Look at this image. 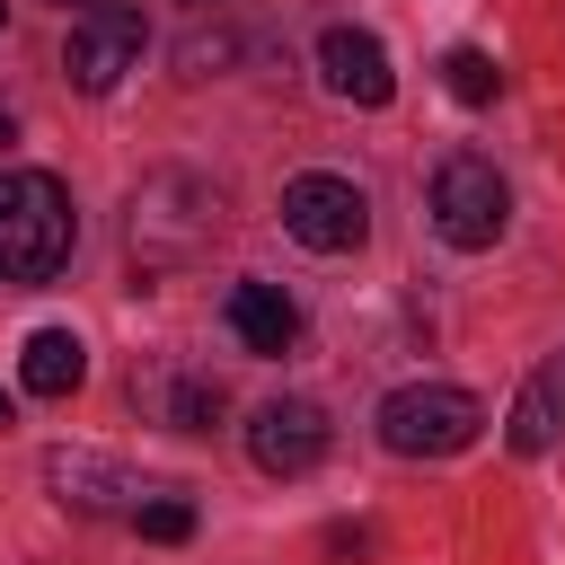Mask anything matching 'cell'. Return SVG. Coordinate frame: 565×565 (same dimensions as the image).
<instances>
[{
	"mask_svg": "<svg viewBox=\"0 0 565 565\" xmlns=\"http://www.w3.org/2000/svg\"><path fill=\"white\" fill-rule=\"evenodd\" d=\"M71 194L44 177V168H9L0 177V282H44L71 265Z\"/></svg>",
	"mask_w": 565,
	"mask_h": 565,
	"instance_id": "obj_1",
	"label": "cell"
},
{
	"mask_svg": "<svg viewBox=\"0 0 565 565\" xmlns=\"http://www.w3.org/2000/svg\"><path fill=\"white\" fill-rule=\"evenodd\" d=\"M477 433H486V406L450 380H406L380 397V441L397 459H459Z\"/></svg>",
	"mask_w": 565,
	"mask_h": 565,
	"instance_id": "obj_2",
	"label": "cell"
},
{
	"mask_svg": "<svg viewBox=\"0 0 565 565\" xmlns=\"http://www.w3.org/2000/svg\"><path fill=\"white\" fill-rule=\"evenodd\" d=\"M503 221H512V194H503L494 159L450 150V159L433 168V230H441L459 256H477V247H494V238H503Z\"/></svg>",
	"mask_w": 565,
	"mask_h": 565,
	"instance_id": "obj_3",
	"label": "cell"
},
{
	"mask_svg": "<svg viewBox=\"0 0 565 565\" xmlns=\"http://www.w3.org/2000/svg\"><path fill=\"white\" fill-rule=\"evenodd\" d=\"M141 44H150L141 9H124V0H97V9H79V18H71V35H62V71H71V88L106 97V88H115V79L141 62Z\"/></svg>",
	"mask_w": 565,
	"mask_h": 565,
	"instance_id": "obj_4",
	"label": "cell"
},
{
	"mask_svg": "<svg viewBox=\"0 0 565 565\" xmlns=\"http://www.w3.org/2000/svg\"><path fill=\"white\" fill-rule=\"evenodd\" d=\"M282 230H291L300 247H318V256H344V247H362V238H371V203H362V185H353V177L309 168V177H291V185H282Z\"/></svg>",
	"mask_w": 565,
	"mask_h": 565,
	"instance_id": "obj_5",
	"label": "cell"
},
{
	"mask_svg": "<svg viewBox=\"0 0 565 565\" xmlns=\"http://www.w3.org/2000/svg\"><path fill=\"white\" fill-rule=\"evenodd\" d=\"M247 459H256L265 477H309V468L327 459V415H318L309 397H265V406L247 415Z\"/></svg>",
	"mask_w": 565,
	"mask_h": 565,
	"instance_id": "obj_6",
	"label": "cell"
},
{
	"mask_svg": "<svg viewBox=\"0 0 565 565\" xmlns=\"http://www.w3.org/2000/svg\"><path fill=\"white\" fill-rule=\"evenodd\" d=\"M318 71H327V88H335L344 106H388V97H397L388 44L362 35V26H327V35H318Z\"/></svg>",
	"mask_w": 565,
	"mask_h": 565,
	"instance_id": "obj_7",
	"label": "cell"
},
{
	"mask_svg": "<svg viewBox=\"0 0 565 565\" xmlns=\"http://www.w3.org/2000/svg\"><path fill=\"white\" fill-rule=\"evenodd\" d=\"M230 335H238L247 353H291V335H300L291 291H282V282H230Z\"/></svg>",
	"mask_w": 565,
	"mask_h": 565,
	"instance_id": "obj_8",
	"label": "cell"
},
{
	"mask_svg": "<svg viewBox=\"0 0 565 565\" xmlns=\"http://www.w3.org/2000/svg\"><path fill=\"white\" fill-rule=\"evenodd\" d=\"M79 380H88V344H79L71 327H35L26 353H18V388H26V397H71Z\"/></svg>",
	"mask_w": 565,
	"mask_h": 565,
	"instance_id": "obj_9",
	"label": "cell"
},
{
	"mask_svg": "<svg viewBox=\"0 0 565 565\" xmlns=\"http://www.w3.org/2000/svg\"><path fill=\"white\" fill-rule=\"evenodd\" d=\"M44 477H53L62 503H79V512H115V494H124V477H115L106 459H88V450H53Z\"/></svg>",
	"mask_w": 565,
	"mask_h": 565,
	"instance_id": "obj_10",
	"label": "cell"
},
{
	"mask_svg": "<svg viewBox=\"0 0 565 565\" xmlns=\"http://www.w3.org/2000/svg\"><path fill=\"white\" fill-rule=\"evenodd\" d=\"M503 441H512L521 459H539V450L556 441V380H530V388L512 397V424H503Z\"/></svg>",
	"mask_w": 565,
	"mask_h": 565,
	"instance_id": "obj_11",
	"label": "cell"
},
{
	"mask_svg": "<svg viewBox=\"0 0 565 565\" xmlns=\"http://www.w3.org/2000/svg\"><path fill=\"white\" fill-rule=\"evenodd\" d=\"M441 88L459 97V106H494V88H503V71L477 53V44H459V53H441Z\"/></svg>",
	"mask_w": 565,
	"mask_h": 565,
	"instance_id": "obj_12",
	"label": "cell"
},
{
	"mask_svg": "<svg viewBox=\"0 0 565 565\" xmlns=\"http://www.w3.org/2000/svg\"><path fill=\"white\" fill-rule=\"evenodd\" d=\"M132 530H141L150 547H185V539H194V503H185V494H141V503H132Z\"/></svg>",
	"mask_w": 565,
	"mask_h": 565,
	"instance_id": "obj_13",
	"label": "cell"
},
{
	"mask_svg": "<svg viewBox=\"0 0 565 565\" xmlns=\"http://www.w3.org/2000/svg\"><path fill=\"white\" fill-rule=\"evenodd\" d=\"M212 415H221V388H203V380L168 388V424H177V433H212Z\"/></svg>",
	"mask_w": 565,
	"mask_h": 565,
	"instance_id": "obj_14",
	"label": "cell"
},
{
	"mask_svg": "<svg viewBox=\"0 0 565 565\" xmlns=\"http://www.w3.org/2000/svg\"><path fill=\"white\" fill-rule=\"evenodd\" d=\"M9 141H18V115H9V106H0V150H9Z\"/></svg>",
	"mask_w": 565,
	"mask_h": 565,
	"instance_id": "obj_15",
	"label": "cell"
},
{
	"mask_svg": "<svg viewBox=\"0 0 565 565\" xmlns=\"http://www.w3.org/2000/svg\"><path fill=\"white\" fill-rule=\"evenodd\" d=\"M0 424H9V388H0Z\"/></svg>",
	"mask_w": 565,
	"mask_h": 565,
	"instance_id": "obj_16",
	"label": "cell"
},
{
	"mask_svg": "<svg viewBox=\"0 0 565 565\" xmlns=\"http://www.w3.org/2000/svg\"><path fill=\"white\" fill-rule=\"evenodd\" d=\"M0 26H9V0H0Z\"/></svg>",
	"mask_w": 565,
	"mask_h": 565,
	"instance_id": "obj_17",
	"label": "cell"
},
{
	"mask_svg": "<svg viewBox=\"0 0 565 565\" xmlns=\"http://www.w3.org/2000/svg\"><path fill=\"white\" fill-rule=\"evenodd\" d=\"M79 9H97V0H79Z\"/></svg>",
	"mask_w": 565,
	"mask_h": 565,
	"instance_id": "obj_18",
	"label": "cell"
}]
</instances>
